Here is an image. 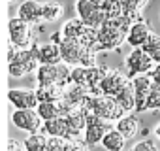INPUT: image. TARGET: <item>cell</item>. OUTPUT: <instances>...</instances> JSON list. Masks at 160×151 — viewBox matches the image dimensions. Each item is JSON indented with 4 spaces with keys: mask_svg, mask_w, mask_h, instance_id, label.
<instances>
[{
    "mask_svg": "<svg viewBox=\"0 0 160 151\" xmlns=\"http://www.w3.org/2000/svg\"><path fill=\"white\" fill-rule=\"evenodd\" d=\"M108 130H111L109 121H106V119H102V117H98V115H94V113H89V115H87V128H85L83 138H85V142H87L91 147L102 143V140H104V136L108 134Z\"/></svg>",
    "mask_w": 160,
    "mask_h": 151,
    "instance_id": "obj_9",
    "label": "cell"
},
{
    "mask_svg": "<svg viewBox=\"0 0 160 151\" xmlns=\"http://www.w3.org/2000/svg\"><path fill=\"white\" fill-rule=\"evenodd\" d=\"M149 76L152 78V81H154L156 85H160V62H156V64H154V68L149 72Z\"/></svg>",
    "mask_w": 160,
    "mask_h": 151,
    "instance_id": "obj_33",
    "label": "cell"
},
{
    "mask_svg": "<svg viewBox=\"0 0 160 151\" xmlns=\"http://www.w3.org/2000/svg\"><path fill=\"white\" fill-rule=\"evenodd\" d=\"M130 81V76L121 72V70H109L104 80L100 83V89H102V95H108V96H117L121 93V89Z\"/></svg>",
    "mask_w": 160,
    "mask_h": 151,
    "instance_id": "obj_11",
    "label": "cell"
},
{
    "mask_svg": "<svg viewBox=\"0 0 160 151\" xmlns=\"http://www.w3.org/2000/svg\"><path fill=\"white\" fill-rule=\"evenodd\" d=\"M147 4H149V0H122L124 10H138V12H141Z\"/></svg>",
    "mask_w": 160,
    "mask_h": 151,
    "instance_id": "obj_31",
    "label": "cell"
},
{
    "mask_svg": "<svg viewBox=\"0 0 160 151\" xmlns=\"http://www.w3.org/2000/svg\"><path fill=\"white\" fill-rule=\"evenodd\" d=\"M36 96L40 102H58L64 96V87H60V85H38Z\"/></svg>",
    "mask_w": 160,
    "mask_h": 151,
    "instance_id": "obj_19",
    "label": "cell"
},
{
    "mask_svg": "<svg viewBox=\"0 0 160 151\" xmlns=\"http://www.w3.org/2000/svg\"><path fill=\"white\" fill-rule=\"evenodd\" d=\"M12 123L15 128L23 130L27 134L40 132L43 127V119L40 117L36 108H15V112L12 113Z\"/></svg>",
    "mask_w": 160,
    "mask_h": 151,
    "instance_id": "obj_7",
    "label": "cell"
},
{
    "mask_svg": "<svg viewBox=\"0 0 160 151\" xmlns=\"http://www.w3.org/2000/svg\"><path fill=\"white\" fill-rule=\"evenodd\" d=\"M100 145L106 151H122L124 145H126V138L117 128H111V130H108V134L104 136V140H102Z\"/></svg>",
    "mask_w": 160,
    "mask_h": 151,
    "instance_id": "obj_21",
    "label": "cell"
},
{
    "mask_svg": "<svg viewBox=\"0 0 160 151\" xmlns=\"http://www.w3.org/2000/svg\"><path fill=\"white\" fill-rule=\"evenodd\" d=\"M64 15V6L58 0H45L43 2V21L45 23H55Z\"/></svg>",
    "mask_w": 160,
    "mask_h": 151,
    "instance_id": "obj_23",
    "label": "cell"
},
{
    "mask_svg": "<svg viewBox=\"0 0 160 151\" xmlns=\"http://www.w3.org/2000/svg\"><path fill=\"white\" fill-rule=\"evenodd\" d=\"M8 100L15 108H38L40 104L36 96V89H10Z\"/></svg>",
    "mask_w": 160,
    "mask_h": 151,
    "instance_id": "obj_15",
    "label": "cell"
},
{
    "mask_svg": "<svg viewBox=\"0 0 160 151\" xmlns=\"http://www.w3.org/2000/svg\"><path fill=\"white\" fill-rule=\"evenodd\" d=\"M38 68H40V60H38L36 53L32 51V47H28V49H17L15 57L12 60H8L10 76L15 78V80L25 78L27 74L36 72Z\"/></svg>",
    "mask_w": 160,
    "mask_h": 151,
    "instance_id": "obj_5",
    "label": "cell"
},
{
    "mask_svg": "<svg viewBox=\"0 0 160 151\" xmlns=\"http://www.w3.org/2000/svg\"><path fill=\"white\" fill-rule=\"evenodd\" d=\"M32 51L36 53L40 64H58L62 62V55H60V47L55 42H47V44H34Z\"/></svg>",
    "mask_w": 160,
    "mask_h": 151,
    "instance_id": "obj_13",
    "label": "cell"
},
{
    "mask_svg": "<svg viewBox=\"0 0 160 151\" xmlns=\"http://www.w3.org/2000/svg\"><path fill=\"white\" fill-rule=\"evenodd\" d=\"M130 151H160V149H158V145H156V142H154V140L145 138V140L138 142L136 145H132V149H130Z\"/></svg>",
    "mask_w": 160,
    "mask_h": 151,
    "instance_id": "obj_30",
    "label": "cell"
},
{
    "mask_svg": "<svg viewBox=\"0 0 160 151\" xmlns=\"http://www.w3.org/2000/svg\"><path fill=\"white\" fill-rule=\"evenodd\" d=\"M117 98V102L124 108V112L126 113H130V112H134L136 110V89H134V83H132V80L121 89V93L115 96Z\"/></svg>",
    "mask_w": 160,
    "mask_h": 151,
    "instance_id": "obj_20",
    "label": "cell"
},
{
    "mask_svg": "<svg viewBox=\"0 0 160 151\" xmlns=\"http://www.w3.org/2000/svg\"><path fill=\"white\" fill-rule=\"evenodd\" d=\"M36 112L40 113V117L43 121H49V119H55V117H60L62 112H60V106L58 102H40Z\"/></svg>",
    "mask_w": 160,
    "mask_h": 151,
    "instance_id": "obj_24",
    "label": "cell"
},
{
    "mask_svg": "<svg viewBox=\"0 0 160 151\" xmlns=\"http://www.w3.org/2000/svg\"><path fill=\"white\" fill-rule=\"evenodd\" d=\"M115 128H117V130L126 138V140H130V138H134V136L138 134L139 121H138V117H136V115L126 113L124 117H121L119 121H115Z\"/></svg>",
    "mask_w": 160,
    "mask_h": 151,
    "instance_id": "obj_18",
    "label": "cell"
},
{
    "mask_svg": "<svg viewBox=\"0 0 160 151\" xmlns=\"http://www.w3.org/2000/svg\"><path fill=\"white\" fill-rule=\"evenodd\" d=\"M151 32H152V30H151V27H149V23H147L145 19L136 21V23H132V27H130V30H128V34H126V44L132 45V49H134V47H141V45L149 40Z\"/></svg>",
    "mask_w": 160,
    "mask_h": 151,
    "instance_id": "obj_16",
    "label": "cell"
},
{
    "mask_svg": "<svg viewBox=\"0 0 160 151\" xmlns=\"http://www.w3.org/2000/svg\"><path fill=\"white\" fill-rule=\"evenodd\" d=\"M34 25L23 21L21 17H12L8 23V30H10V42L17 47V49H28L36 44V32L32 30Z\"/></svg>",
    "mask_w": 160,
    "mask_h": 151,
    "instance_id": "obj_6",
    "label": "cell"
},
{
    "mask_svg": "<svg viewBox=\"0 0 160 151\" xmlns=\"http://www.w3.org/2000/svg\"><path fill=\"white\" fill-rule=\"evenodd\" d=\"M42 132L47 134V136H58V138L68 140V136H70V128H68L66 115H60V117H55V119L43 121Z\"/></svg>",
    "mask_w": 160,
    "mask_h": 151,
    "instance_id": "obj_17",
    "label": "cell"
},
{
    "mask_svg": "<svg viewBox=\"0 0 160 151\" xmlns=\"http://www.w3.org/2000/svg\"><path fill=\"white\" fill-rule=\"evenodd\" d=\"M81 108H85L89 113H94V115H98V117H102V119H106L109 123L111 121H119L121 117L126 115L124 108L117 102V98L115 96H108V95H98V96L96 95H89Z\"/></svg>",
    "mask_w": 160,
    "mask_h": 151,
    "instance_id": "obj_2",
    "label": "cell"
},
{
    "mask_svg": "<svg viewBox=\"0 0 160 151\" xmlns=\"http://www.w3.org/2000/svg\"><path fill=\"white\" fill-rule=\"evenodd\" d=\"M17 17H21L23 21L30 25H38L40 21H43V2H40V0H25L17 8Z\"/></svg>",
    "mask_w": 160,
    "mask_h": 151,
    "instance_id": "obj_14",
    "label": "cell"
},
{
    "mask_svg": "<svg viewBox=\"0 0 160 151\" xmlns=\"http://www.w3.org/2000/svg\"><path fill=\"white\" fill-rule=\"evenodd\" d=\"M89 143L85 142V138H70L64 143V151H89Z\"/></svg>",
    "mask_w": 160,
    "mask_h": 151,
    "instance_id": "obj_29",
    "label": "cell"
},
{
    "mask_svg": "<svg viewBox=\"0 0 160 151\" xmlns=\"http://www.w3.org/2000/svg\"><path fill=\"white\" fill-rule=\"evenodd\" d=\"M147 110L151 112H158L160 110V85H152L149 96H147Z\"/></svg>",
    "mask_w": 160,
    "mask_h": 151,
    "instance_id": "obj_28",
    "label": "cell"
},
{
    "mask_svg": "<svg viewBox=\"0 0 160 151\" xmlns=\"http://www.w3.org/2000/svg\"><path fill=\"white\" fill-rule=\"evenodd\" d=\"M87 30V25L83 23V19L81 17H72V19H68L66 23H64V27H62V36L64 38H81V34Z\"/></svg>",
    "mask_w": 160,
    "mask_h": 151,
    "instance_id": "obj_22",
    "label": "cell"
},
{
    "mask_svg": "<svg viewBox=\"0 0 160 151\" xmlns=\"http://www.w3.org/2000/svg\"><path fill=\"white\" fill-rule=\"evenodd\" d=\"M72 68L64 60L58 64H40L36 70V81L38 85H60L66 87L70 83Z\"/></svg>",
    "mask_w": 160,
    "mask_h": 151,
    "instance_id": "obj_3",
    "label": "cell"
},
{
    "mask_svg": "<svg viewBox=\"0 0 160 151\" xmlns=\"http://www.w3.org/2000/svg\"><path fill=\"white\" fill-rule=\"evenodd\" d=\"M10 2H13V0H10Z\"/></svg>",
    "mask_w": 160,
    "mask_h": 151,
    "instance_id": "obj_36",
    "label": "cell"
},
{
    "mask_svg": "<svg viewBox=\"0 0 160 151\" xmlns=\"http://www.w3.org/2000/svg\"><path fill=\"white\" fill-rule=\"evenodd\" d=\"M73 8L77 12V17H81L83 23L91 29H100L108 19V13L98 0H75Z\"/></svg>",
    "mask_w": 160,
    "mask_h": 151,
    "instance_id": "obj_4",
    "label": "cell"
},
{
    "mask_svg": "<svg viewBox=\"0 0 160 151\" xmlns=\"http://www.w3.org/2000/svg\"><path fill=\"white\" fill-rule=\"evenodd\" d=\"M132 27V19L122 13L117 17H108L106 23L98 29V40L104 51H115L126 42V34Z\"/></svg>",
    "mask_w": 160,
    "mask_h": 151,
    "instance_id": "obj_1",
    "label": "cell"
},
{
    "mask_svg": "<svg viewBox=\"0 0 160 151\" xmlns=\"http://www.w3.org/2000/svg\"><path fill=\"white\" fill-rule=\"evenodd\" d=\"M102 6H104V12L108 13V17H117V15L124 13L122 0H104Z\"/></svg>",
    "mask_w": 160,
    "mask_h": 151,
    "instance_id": "obj_27",
    "label": "cell"
},
{
    "mask_svg": "<svg viewBox=\"0 0 160 151\" xmlns=\"http://www.w3.org/2000/svg\"><path fill=\"white\" fill-rule=\"evenodd\" d=\"M58 47H60V55H62V60L70 66H77L79 60H81V55L85 51V45L79 42L77 38H64L58 42Z\"/></svg>",
    "mask_w": 160,
    "mask_h": 151,
    "instance_id": "obj_12",
    "label": "cell"
},
{
    "mask_svg": "<svg viewBox=\"0 0 160 151\" xmlns=\"http://www.w3.org/2000/svg\"><path fill=\"white\" fill-rule=\"evenodd\" d=\"M98 2H104V0H98Z\"/></svg>",
    "mask_w": 160,
    "mask_h": 151,
    "instance_id": "obj_35",
    "label": "cell"
},
{
    "mask_svg": "<svg viewBox=\"0 0 160 151\" xmlns=\"http://www.w3.org/2000/svg\"><path fill=\"white\" fill-rule=\"evenodd\" d=\"M47 143V138L45 134L40 130V132H34V134H28L25 138V145H27V151H42L43 145Z\"/></svg>",
    "mask_w": 160,
    "mask_h": 151,
    "instance_id": "obj_25",
    "label": "cell"
},
{
    "mask_svg": "<svg viewBox=\"0 0 160 151\" xmlns=\"http://www.w3.org/2000/svg\"><path fill=\"white\" fill-rule=\"evenodd\" d=\"M154 64H156V62L152 60V57H151L143 47H134V49L128 53L126 60H124L126 74L130 76V80L136 78V76H139V74H149V72L154 68Z\"/></svg>",
    "mask_w": 160,
    "mask_h": 151,
    "instance_id": "obj_8",
    "label": "cell"
},
{
    "mask_svg": "<svg viewBox=\"0 0 160 151\" xmlns=\"http://www.w3.org/2000/svg\"><path fill=\"white\" fill-rule=\"evenodd\" d=\"M154 136H156V138H158V142H160V123L154 127Z\"/></svg>",
    "mask_w": 160,
    "mask_h": 151,
    "instance_id": "obj_34",
    "label": "cell"
},
{
    "mask_svg": "<svg viewBox=\"0 0 160 151\" xmlns=\"http://www.w3.org/2000/svg\"><path fill=\"white\" fill-rule=\"evenodd\" d=\"M70 83H77V85H85V87H89V68H85V66H81V64L72 66Z\"/></svg>",
    "mask_w": 160,
    "mask_h": 151,
    "instance_id": "obj_26",
    "label": "cell"
},
{
    "mask_svg": "<svg viewBox=\"0 0 160 151\" xmlns=\"http://www.w3.org/2000/svg\"><path fill=\"white\" fill-rule=\"evenodd\" d=\"M132 83L136 89V113H143V112H147V96H149L154 81L149 74H139L136 78H132Z\"/></svg>",
    "mask_w": 160,
    "mask_h": 151,
    "instance_id": "obj_10",
    "label": "cell"
},
{
    "mask_svg": "<svg viewBox=\"0 0 160 151\" xmlns=\"http://www.w3.org/2000/svg\"><path fill=\"white\" fill-rule=\"evenodd\" d=\"M8 151H27L25 142L17 140V138H10L8 140Z\"/></svg>",
    "mask_w": 160,
    "mask_h": 151,
    "instance_id": "obj_32",
    "label": "cell"
}]
</instances>
